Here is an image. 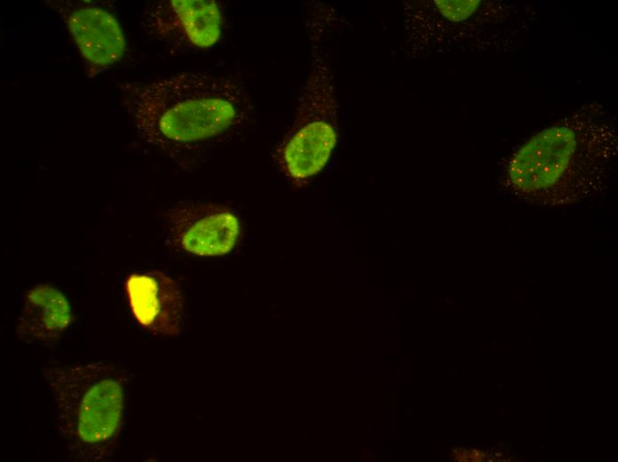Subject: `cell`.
Wrapping results in <instances>:
<instances>
[{
  "mask_svg": "<svg viewBox=\"0 0 618 462\" xmlns=\"http://www.w3.org/2000/svg\"><path fill=\"white\" fill-rule=\"evenodd\" d=\"M72 322V308L64 294L52 285L40 283L27 291L15 331L24 340L53 344Z\"/></svg>",
  "mask_w": 618,
  "mask_h": 462,
  "instance_id": "30bf717a",
  "label": "cell"
},
{
  "mask_svg": "<svg viewBox=\"0 0 618 462\" xmlns=\"http://www.w3.org/2000/svg\"><path fill=\"white\" fill-rule=\"evenodd\" d=\"M61 16L83 57L96 67H109L125 52L123 29L115 15L84 1H48Z\"/></svg>",
  "mask_w": 618,
  "mask_h": 462,
  "instance_id": "ba28073f",
  "label": "cell"
},
{
  "mask_svg": "<svg viewBox=\"0 0 618 462\" xmlns=\"http://www.w3.org/2000/svg\"><path fill=\"white\" fill-rule=\"evenodd\" d=\"M122 106L139 138L171 155L197 151L255 117L238 75L182 72L121 85Z\"/></svg>",
  "mask_w": 618,
  "mask_h": 462,
  "instance_id": "7a4b0ae2",
  "label": "cell"
},
{
  "mask_svg": "<svg viewBox=\"0 0 618 462\" xmlns=\"http://www.w3.org/2000/svg\"><path fill=\"white\" fill-rule=\"evenodd\" d=\"M617 145L613 116L598 103H585L512 153L501 189L509 198L539 207L590 199L610 183Z\"/></svg>",
  "mask_w": 618,
  "mask_h": 462,
  "instance_id": "6da1fadb",
  "label": "cell"
},
{
  "mask_svg": "<svg viewBox=\"0 0 618 462\" xmlns=\"http://www.w3.org/2000/svg\"><path fill=\"white\" fill-rule=\"evenodd\" d=\"M295 120L281 148V162L296 180L317 174L327 163L337 138V104L325 59L313 54L298 95Z\"/></svg>",
  "mask_w": 618,
  "mask_h": 462,
  "instance_id": "5b68a950",
  "label": "cell"
},
{
  "mask_svg": "<svg viewBox=\"0 0 618 462\" xmlns=\"http://www.w3.org/2000/svg\"><path fill=\"white\" fill-rule=\"evenodd\" d=\"M146 35L176 50H206L221 39L225 13L214 0H163L141 16Z\"/></svg>",
  "mask_w": 618,
  "mask_h": 462,
  "instance_id": "8992f818",
  "label": "cell"
},
{
  "mask_svg": "<svg viewBox=\"0 0 618 462\" xmlns=\"http://www.w3.org/2000/svg\"><path fill=\"white\" fill-rule=\"evenodd\" d=\"M125 291L137 322L155 334L177 335L183 317V297L176 282L159 272L130 275Z\"/></svg>",
  "mask_w": 618,
  "mask_h": 462,
  "instance_id": "9c48e42d",
  "label": "cell"
},
{
  "mask_svg": "<svg viewBox=\"0 0 618 462\" xmlns=\"http://www.w3.org/2000/svg\"><path fill=\"white\" fill-rule=\"evenodd\" d=\"M403 52L415 59L449 52L498 53L515 46L531 22L529 6L507 1L403 2Z\"/></svg>",
  "mask_w": 618,
  "mask_h": 462,
  "instance_id": "277c9868",
  "label": "cell"
},
{
  "mask_svg": "<svg viewBox=\"0 0 618 462\" xmlns=\"http://www.w3.org/2000/svg\"><path fill=\"white\" fill-rule=\"evenodd\" d=\"M44 377L68 458L81 462L110 458L123 424L126 370L107 362L77 363L48 367Z\"/></svg>",
  "mask_w": 618,
  "mask_h": 462,
  "instance_id": "3957f363",
  "label": "cell"
},
{
  "mask_svg": "<svg viewBox=\"0 0 618 462\" xmlns=\"http://www.w3.org/2000/svg\"><path fill=\"white\" fill-rule=\"evenodd\" d=\"M173 242L182 250L201 256L228 253L235 245L240 225L227 208L213 203H184L169 211Z\"/></svg>",
  "mask_w": 618,
  "mask_h": 462,
  "instance_id": "52a82bcc",
  "label": "cell"
}]
</instances>
